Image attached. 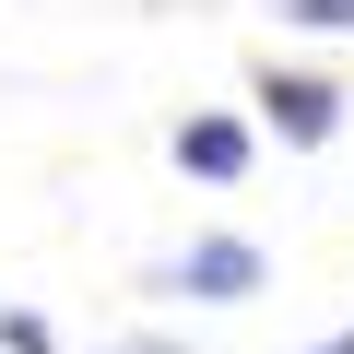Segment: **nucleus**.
Segmentation results:
<instances>
[{
  "label": "nucleus",
  "mask_w": 354,
  "mask_h": 354,
  "mask_svg": "<svg viewBox=\"0 0 354 354\" xmlns=\"http://www.w3.org/2000/svg\"><path fill=\"white\" fill-rule=\"evenodd\" d=\"M307 354H354V330H330V342H307Z\"/></svg>",
  "instance_id": "0eeeda50"
},
{
  "label": "nucleus",
  "mask_w": 354,
  "mask_h": 354,
  "mask_svg": "<svg viewBox=\"0 0 354 354\" xmlns=\"http://www.w3.org/2000/svg\"><path fill=\"white\" fill-rule=\"evenodd\" d=\"M260 118L307 153V142H330V130H342V95H330L319 71H260Z\"/></svg>",
  "instance_id": "f03ea898"
},
{
  "label": "nucleus",
  "mask_w": 354,
  "mask_h": 354,
  "mask_svg": "<svg viewBox=\"0 0 354 354\" xmlns=\"http://www.w3.org/2000/svg\"><path fill=\"white\" fill-rule=\"evenodd\" d=\"M260 283H272V260L248 236H189V248L165 260V295H201V307H248Z\"/></svg>",
  "instance_id": "f257e3e1"
},
{
  "label": "nucleus",
  "mask_w": 354,
  "mask_h": 354,
  "mask_svg": "<svg viewBox=\"0 0 354 354\" xmlns=\"http://www.w3.org/2000/svg\"><path fill=\"white\" fill-rule=\"evenodd\" d=\"M0 354H48V319L36 307H0Z\"/></svg>",
  "instance_id": "39448f33"
},
{
  "label": "nucleus",
  "mask_w": 354,
  "mask_h": 354,
  "mask_svg": "<svg viewBox=\"0 0 354 354\" xmlns=\"http://www.w3.org/2000/svg\"><path fill=\"white\" fill-rule=\"evenodd\" d=\"M118 354H189V342H177V330H130Z\"/></svg>",
  "instance_id": "423d86ee"
},
{
  "label": "nucleus",
  "mask_w": 354,
  "mask_h": 354,
  "mask_svg": "<svg viewBox=\"0 0 354 354\" xmlns=\"http://www.w3.org/2000/svg\"><path fill=\"white\" fill-rule=\"evenodd\" d=\"M283 24H307V36H354V0H283Z\"/></svg>",
  "instance_id": "20e7f679"
},
{
  "label": "nucleus",
  "mask_w": 354,
  "mask_h": 354,
  "mask_svg": "<svg viewBox=\"0 0 354 354\" xmlns=\"http://www.w3.org/2000/svg\"><path fill=\"white\" fill-rule=\"evenodd\" d=\"M177 165H189V177H213V189H236V177H248V118H225V106L177 118Z\"/></svg>",
  "instance_id": "7ed1b4c3"
}]
</instances>
